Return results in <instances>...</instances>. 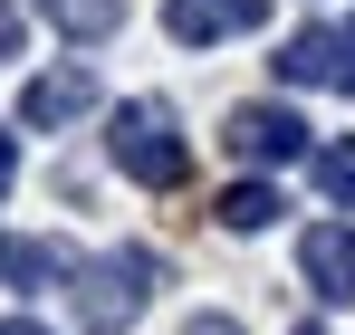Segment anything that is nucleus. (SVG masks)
I'll use <instances>...</instances> for the list:
<instances>
[{"label":"nucleus","instance_id":"nucleus-3","mask_svg":"<svg viewBox=\"0 0 355 335\" xmlns=\"http://www.w3.org/2000/svg\"><path fill=\"white\" fill-rule=\"evenodd\" d=\"M279 77L288 87H327V96H355V19H317L279 39Z\"/></svg>","mask_w":355,"mask_h":335},{"label":"nucleus","instance_id":"nucleus-14","mask_svg":"<svg viewBox=\"0 0 355 335\" xmlns=\"http://www.w3.org/2000/svg\"><path fill=\"white\" fill-rule=\"evenodd\" d=\"M10 182H19V144L0 134V192H10Z\"/></svg>","mask_w":355,"mask_h":335},{"label":"nucleus","instance_id":"nucleus-16","mask_svg":"<svg viewBox=\"0 0 355 335\" xmlns=\"http://www.w3.org/2000/svg\"><path fill=\"white\" fill-rule=\"evenodd\" d=\"M297 335H317V326H297Z\"/></svg>","mask_w":355,"mask_h":335},{"label":"nucleus","instance_id":"nucleus-9","mask_svg":"<svg viewBox=\"0 0 355 335\" xmlns=\"http://www.w3.org/2000/svg\"><path fill=\"white\" fill-rule=\"evenodd\" d=\"M39 10L67 39H116V19H125V0H39Z\"/></svg>","mask_w":355,"mask_h":335},{"label":"nucleus","instance_id":"nucleus-5","mask_svg":"<svg viewBox=\"0 0 355 335\" xmlns=\"http://www.w3.org/2000/svg\"><path fill=\"white\" fill-rule=\"evenodd\" d=\"M297 278L317 287L327 307H355V230L346 221H317L307 239H297Z\"/></svg>","mask_w":355,"mask_h":335},{"label":"nucleus","instance_id":"nucleus-11","mask_svg":"<svg viewBox=\"0 0 355 335\" xmlns=\"http://www.w3.org/2000/svg\"><path fill=\"white\" fill-rule=\"evenodd\" d=\"M307 163H317V192H327L336 211H355V134H346V144H317Z\"/></svg>","mask_w":355,"mask_h":335},{"label":"nucleus","instance_id":"nucleus-6","mask_svg":"<svg viewBox=\"0 0 355 335\" xmlns=\"http://www.w3.org/2000/svg\"><path fill=\"white\" fill-rule=\"evenodd\" d=\"M269 19V0H164V29L182 48H211V39H250Z\"/></svg>","mask_w":355,"mask_h":335},{"label":"nucleus","instance_id":"nucleus-4","mask_svg":"<svg viewBox=\"0 0 355 335\" xmlns=\"http://www.w3.org/2000/svg\"><path fill=\"white\" fill-rule=\"evenodd\" d=\"M221 144L240 163H297V154H317L307 125H297V106H231L221 115Z\"/></svg>","mask_w":355,"mask_h":335},{"label":"nucleus","instance_id":"nucleus-12","mask_svg":"<svg viewBox=\"0 0 355 335\" xmlns=\"http://www.w3.org/2000/svg\"><path fill=\"white\" fill-rule=\"evenodd\" d=\"M182 335H240V316H192Z\"/></svg>","mask_w":355,"mask_h":335},{"label":"nucleus","instance_id":"nucleus-2","mask_svg":"<svg viewBox=\"0 0 355 335\" xmlns=\"http://www.w3.org/2000/svg\"><path fill=\"white\" fill-rule=\"evenodd\" d=\"M106 154H116L125 182H144V192H173L182 172H192V144H182V115L164 96H135L116 106V134H106Z\"/></svg>","mask_w":355,"mask_h":335},{"label":"nucleus","instance_id":"nucleus-7","mask_svg":"<svg viewBox=\"0 0 355 335\" xmlns=\"http://www.w3.org/2000/svg\"><path fill=\"white\" fill-rule=\"evenodd\" d=\"M87 106H96V77L87 67H49V77L19 87V125H77Z\"/></svg>","mask_w":355,"mask_h":335},{"label":"nucleus","instance_id":"nucleus-8","mask_svg":"<svg viewBox=\"0 0 355 335\" xmlns=\"http://www.w3.org/2000/svg\"><path fill=\"white\" fill-rule=\"evenodd\" d=\"M0 278L10 287H58V278H77V259L58 239H0Z\"/></svg>","mask_w":355,"mask_h":335},{"label":"nucleus","instance_id":"nucleus-15","mask_svg":"<svg viewBox=\"0 0 355 335\" xmlns=\"http://www.w3.org/2000/svg\"><path fill=\"white\" fill-rule=\"evenodd\" d=\"M0 335H49V326H39V316H10V326H0Z\"/></svg>","mask_w":355,"mask_h":335},{"label":"nucleus","instance_id":"nucleus-1","mask_svg":"<svg viewBox=\"0 0 355 335\" xmlns=\"http://www.w3.org/2000/svg\"><path fill=\"white\" fill-rule=\"evenodd\" d=\"M154 287H164V259H154V249H96V259H77L67 307H77L87 335H116V326H135V316L154 307Z\"/></svg>","mask_w":355,"mask_h":335},{"label":"nucleus","instance_id":"nucleus-13","mask_svg":"<svg viewBox=\"0 0 355 335\" xmlns=\"http://www.w3.org/2000/svg\"><path fill=\"white\" fill-rule=\"evenodd\" d=\"M19 48V10H10V0H0V57Z\"/></svg>","mask_w":355,"mask_h":335},{"label":"nucleus","instance_id":"nucleus-10","mask_svg":"<svg viewBox=\"0 0 355 335\" xmlns=\"http://www.w3.org/2000/svg\"><path fill=\"white\" fill-rule=\"evenodd\" d=\"M279 221V182H231L221 192V230H269Z\"/></svg>","mask_w":355,"mask_h":335}]
</instances>
